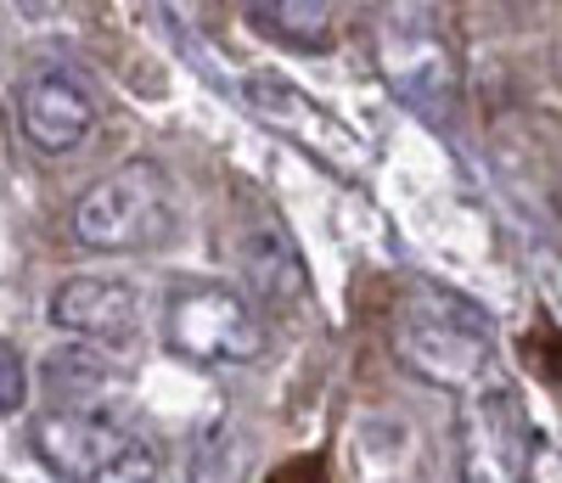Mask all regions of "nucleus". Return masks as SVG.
I'll return each instance as SVG.
<instances>
[{"mask_svg":"<svg viewBox=\"0 0 562 483\" xmlns=\"http://www.w3.org/2000/svg\"><path fill=\"white\" fill-rule=\"evenodd\" d=\"M45 389H52V400H57L63 411L108 416V405L124 394V377H119V366H113L102 349L68 344V349L45 355Z\"/></svg>","mask_w":562,"mask_h":483,"instance_id":"obj_10","label":"nucleus"},{"mask_svg":"<svg viewBox=\"0 0 562 483\" xmlns=\"http://www.w3.org/2000/svg\"><path fill=\"white\" fill-rule=\"evenodd\" d=\"M29 405V360L18 344L0 337V416H18Z\"/></svg>","mask_w":562,"mask_h":483,"instance_id":"obj_14","label":"nucleus"},{"mask_svg":"<svg viewBox=\"0 0 562 483\" xmlns=\"http://www.w3.org/2000/svg\"><path fill=\"white\" fill-rule=\"evenodd\" d=\"M57 332H68L85 349H130L140 337V321H147V304H140L135 281L119 276H68L57 281L52 304H45Z\"/></svg>","mask_w":562,"mask_h":483,"instance_id":"obj_7","label":"nucleus"},{"mask_svg":"<svg viewBox=\"0 0 562 483\" xmlns=\"http://www.w3.org/2000/svg\"><path fill=\"white\" fill-rule=\"evenodd\" d=\"M378 68L416 113H445L456 96V57L434 7L378 12Z\"/></svg>","mask_w":562,"mask_h":483,"instance_id":"obj_6","label":"nucleus"},{"mask_svg":"<svg viewBox=\"0 0 562 483\" xmlns=\"http://www.w3.org/2000/svg\"><path fill=\"white\" fill-rule=\"evenodd\" d=\"M29 445L68 483H158V450L113 416L45 411L29 427Z\"/></svg>","mask_w":562,"mask_h":483,"instance_id":"obj_4","label":"nucleus"},{"mask_svg":"<svg viewBox=\"0 0 562 483\" xmlns=\"http://www.w3.org/2000/svg\"><path fill=\"white\" fill-rule=\"evenodd\" d=\"M108 102L79 63H40L18 85V130L40 158H68L97 135Z\"/></svg>","mask_w":562,"mask_h":483,"instance_id":"obj_5","label":"nucleus"},{"mask_svg":"<svg viewBox=\"0 0 562 483\" xmlns=\"http://www.w3.org/2000/svg\"><path fill=\"white\" fill-rule=\"evenodd\" d=\"M248 439L243 427L220 416L209 422L198 439H192V456H186V483H248Z\"/></svg>","mask_w":562,"mask_h":483,"instance_id":"obj_12","label":"nucleus"},{"mask_svg":"<svg viewBox=\"0 0 562 483\" xmlns=\"http://www.w3.org/2000/svg\"><path fill=\"white\" fill-rule=\"evenodd\" d=\"M180 231V186L158 158H124L74 203V242L85 254H153Z\"/></svg>","mask_w":562,"mask_h":483,"instance_id":"obj_2","label":"nucleus"},{"mask_svg":"<svg viewBox=\"0 0 562 483\" xmlns=\"http://www.w3.org/2000/svg\"><path fill=\"white\" fill-rule=\"evenodd\" d=\"M394 360L445 394H484L495 377V326L490 315L445 281H411L389 321Z\"/></svg>","mask_w":562,"mask_h":483,"instance_id":"obj_1","label":"nucleus"},{"mask_svg":"<svg viewBox=\"0 0 562 483\" xmlns=\"http://www.w3.org/2000/svg\"><path fill=\"white\" fill-rule=\"evenodd\" d=\"M248 18L293 52H321V45H333L338 29V7H326V0H259Z\"/></svg>","mask_w":562,"mask_h":483,"instance_id":"obj_11","label":"nucleus"},{"mask_svg":"<svg viewBox=\"0 0 562 483\" xmlns=\"http://www.w3.org/2000/svg\"><path fill=\"white\" fill-rule=\"evenodd\" d=\"M529 461V433H524V405L506 389L473 394L461 416V478L467 483H524Z\"/></svg>","mask_w":562,"mask_h":483,"instance_id":"obj_9","label":"nucleus"},{"mask_svg":"<svg viewBox=\"0 0 562 483\" xmlns=\"http://www.w3.org/2000/svg\"><path fill=\"white\" fill-rule=\"evenodd\" d=\"M237 259H243L248 287H259V293H281V299H299V293H304L299 259H293V248H288V242H281L276 231L248 236L243 248H237Z\"/></svg>","mask_w":562,"mask_h":483,"instance_id":"obj_13","label":"nucleus"},{"mask_svg":"<svg viewBox=\"0 0 562 483\" xmlns=\"http://www.w3.org/2000/svg\"><path fill=\"white\" fill-rule=\"evenodd\" d=\"M164 344L192 366H254L270 349L265 310L225 281H180L158 310Z\"/></svg>","mask_w":562,"mask_h":483,"instance_id":"obj_3","label":"nucleus"},{"mask_svg":"<svg viewBox=\"0 0 562 483\" xmlns=\"http://www.w3.org/2000/svg\"><path fill=\"white\" fill-rule=\"evenodd\" d=\"M243 102H248V113H254L259 124H270L276 135L299 141V147L315 153L321 164H333V169H355V164H360V141H355L333 113H326L315 96H304L299 85L276 79V74H254V79L243 85Z\"/></svg>","mask_w":562,"mask_h":483,"instance_id":"obj_8","label":"nucleus"}]
</instances>
